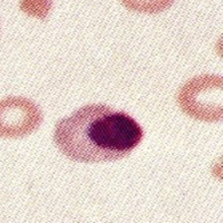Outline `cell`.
Instances as JSON below:
<instances>
[{
  "mask_svg": "<svg viewBox=\"0 0 223 223\" xmlns=\"http://www.w3.org/2000/svg\"><path fill=\"white\" fill-rule=\"evenodd\" d=\"M144 131L131 115L104 104H90L57 123L54 141L68 159L83 163L110 162L128 156Z\"/></svg>",
  "mask_w": 223,
  "mask_h": 223,
  "instance_id": "1",
  "label": "cell"
},
{
  "mask_svg": "<svg viewBox=\"0 0 223 223\" xmlns=\"http://www.w3.org/2000/svg\"><path fill=\"white\" fill-rule=\"evenodd\" d=\"M183 113L201 122H220L223 118V79L217 75L193 77L178 94Z\"/></svg>",
  "mask_w": 223,
  "mask_h": 223,
  "instance_id": "2",
  "label": "cell"
},
{
  "mask_svg": "<svg viewBox=\"0 0 223 223\" xmlns=\"http://www.w3.org/2000/svg\"><path fill=\"white\" fill-rule=\"evenodd\" d=\"M43 123L38 105L22 96L0 101V138H22L37 131Z\"/></svg>",
  "mask_w": 223,
  "mask_h": 223,
  "instance_id": "3",
  "label": "cell"
},
{
  "mask_svg": "<svg viewBox=\"0 0 223 223\" xmlns=\"http://www.w3.org/2000/svg\"><path fill=\"white\" fill-rule=\"evenodd\" d=\"M125 8L132 11L155 15L168 9L175 0H121Z\"/></svg>",
  "mask_w": 223,
  "mask_h": 223,
  "instance_id": "4",
  "label": "cell"
},
{
  "mask_svg": "<svg viewBox=\"0 0 223 223\" xmlns=\"http://www.w3.org/2000/svg\"><path fill=\"white\" fill-rule=\"evenodd\" d=\"M19 8L27 16L44 20L50 13L52 0H20Z\"/></svg>",
  "mask_w": 223,
  "mask_h": 223,
  "instance_id": "5",
  "label": "cell"
}]
</instances>
